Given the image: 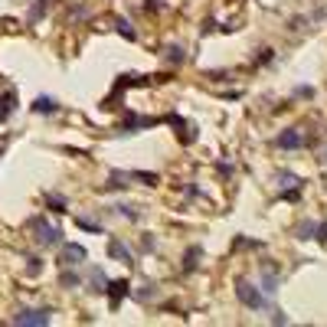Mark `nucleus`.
Listing matches in <instances>:
<instances>
[{
    "label": "nucleus",
    "instance_id": "f257e3e1",
    "mask_svg": "<svg viewBox=\"0 0 327 327\" xmlns=\"http://www.w3.org/2000/svg\"><path fill=\"white\" fill-rule=\"evenodd\" d=\"M26 229H30V233H36V242L43 245V249H52V245H63V229H59V226H49L43 216H33V219H26Z\"/></svg>",
    "mask_w": 327,
    "mask_h": 327
},
{
    "label": "nucleus",
    "instance_id": "f03ea898",
    "mask_svg": "<svg viewBox=\"0 0 327 327\" xmlns=\"http://www.w3.org/2000/svg\"><path fill=\"white\" fill-rule=\"evenodd\" d=\"M236 298H239L249 311H265V307H268V295H265L262 288L249 285L245 278H236Z\"/></svg>",
    "mask_w": 327,
    "mask_h": 327
},
{
    "label": "nucleus",
    "instance_id": "7ed1b4c3",
    "mask_svg": "<svg viewBox=\"0 0 327 327\" xmlns=\"http://www.w3.org/2000/svg\"><path fill=\"white\" fill-rule=\"evenodd\" d=\"M13 324H26V327H46L52 324V311L49 307H23L13 314Z\"/></svg>",
    "mask_w": 327,
    "mask_h": 327
},
{
    "label": "nucleus",
    "instance_id": "20e7f679",
    "mask_svg": "<svg viewBox=\"0 0 327 327\" xmlns=\"http://www.w3.org/2000/svg\"><path fill=\"white\" fill-rule=\"evenodd\" d=\"M82 262H85V249L79 242H66L63 252H59V265H63V268H75V265H82Z\"/></svg>",
    "mask_w": 327,
    "mask_h": 327
},
{
    "label": "nucleus",
    "instance_id": "39448f33",
    "mask_svg": "<svg viewBox=\"0 0 327 327\" xmlns=\"http://www.w3.org/2000/svg\"><path fill=\"white\" fill-rule=\"evenodd\" d=\"M275 144L281 147V151H298V147H304V138H301L298 128H288V131H281V134L275 138Z\"/></svg>",
    "mask_w": 327,
    "mask_h": 327
},
{
    "label": "nucleus",
    "instance_id": "423d86ee",
    "mask_svg": "<svg viewBox=\"0 0 327 327\" xmlns=\"http://www.w3.org/2000/svg\"><path fill=\"white\" fill-rule=\"evenodd\" d=\"M265 295H275L278 291V268L272 262H262V285H259Z\"/></svg>",
    "mask_w": 327,
    "mask_h": 327
},
{
    "label": "nucleus",
    "instance_id": "0eeeda50",
    "mask_svg": "<svg viewBox=\"0 0 327 327\" xmlns=\"http://www.w3.org/2000/svg\"><path fill=\"white\" fill-rule=\"evenodd\" d=\"M105 295L111 298V311H118L121 298L131 295V288H128V281H108V285H105Z\"/></svg>",
    "mask_w": 327,
    "mask_h": 327
},
{
    "label": "nucleus",
    "instance_id": "6e6552de",
    "mask_svg": "<svg viewBox=\"0 0 327 327\" xmlns=\"http://www.w3.org/2000/svg\"><path fill=\"white\" fill-rule=\"evenodd\" d=\"M30 108L36 111V114H56V111H59V102H56V99H49V95H40V99L33 102Z\"/></svg>",
    "mask_w": 327,
    "mask_h": 327
},
{
    "label": "nucleus",
    "instance_id": "1a4fd4ad",
    "mask_svg": "<svg viewBox=\"0 0 327 327\" xmlns=\"http://www.w3.org/2000/svg\"><path fill=\"white\" fill-rule=\"evenodd\" d=\"M108 255H111V259H118V262H125V265L134 262V255H131L125 245H121V239H111V242H108Z\"/></svg>",
    "mask_w": 327,
    "mask_h": 327
},
{
    "label": "nucleus",
    "instance_id": "9d476101",
    "mask_svg": "<svg viewBox=\"0 0 327 327\" xmlns=\"http://www.w3.org/2000/svg\"><path fill=\"white\" fill-rule=\"evenodd\" d=\"M13 111H16V92H7L4 99H0V121H7Z\"/></svg>",
    "mask_w": 327,
    "mask_h": 327
},
{
    "label": "nucleus",
    "instance_id": "9b49d317",
    "mask_svg": "<svg viewBox=\"0 0 327 327\" xmlns=\"http://www.w3.org/2000/svg\"><path fill=\"white\" fill-rule=\"evenodd\" d=\"M105 285H108V275H105V268H92V295H105Z\"/></svg>",
    "mask_w": 327,
    "mask_h": 327
},
{
    "label": "nucleus",
    "instance_id": "f8f14e48",
    "mask_svg": "<svg viewBox=\"0 0 327 327\" xmlns=\"http://www.w3.org/2000/svg\"><path fill=\"white\" fill-rule=\"evenodd\" d=\"M314 229H317L314 219H301V223L295 226V236L298 239H314Z\"/></svg>",
    "mask_w": 327,
    "mask_h": 327
},
{
    "label": "nucleus",
    "instance_id": "ddd939ff",
    "mask_svg": "<svg viewBox=\"0 0 327 327\" xmlns=\"http://www.w3.org/2000/svg\"><path fill=\"white\" fill-rule=\"evenodd\" d=\"M200 255H203V249H200V245H193V249L187 252V259H183V272H193V268H197V265H200Z\"/></svg>",
    "mask_w": 327,
    "mask_h": 327
},
{
    "label": "nucleus",
    "instance_id": "4468645a",
    "mask_svg": "<svg viewBox=\"0 0 327 327\" xmlns=\"http://www.w3.org/2000/svg\"><path fill=\"white\" fill-rule=\"evenodd\" d=\"M183 59H187V52H183L180 46H170V49H167V63H170V66H180Z\"/></svg>",
    "mask_w": 327,
    "mask_h": 327
},
{
    "label": "nucleus",
    "instance_id": "2eb2a0df",
    "mask_svg": "<svg viewBox=\"0 0 327 327\" xmlns=\"http://www.w3.org/2000/svg\"><path fill=\"white\" fill-rule=\"evenodd\" d=\"M114 209H118V213L125 216V219H131V223H138V219H141V213H138L134 206H128V203H121V206H114Z\"/></svg>",
    "mask_w": 327,
    "mask_h": 327
},
{
    "label": "nucleus",
    "instance_id": "dca6fc26",
    "mask_svg": "<svg viewBox=\"0 0 327 327\" xmlns=\"http://www.w3.org/2000/svg\"><path fill=\"white\" fill-rule=\"evenodd\" d=\"M79 281H82V278H79V272H63V275H59V285H66V288H75Z\"/></svg>",
    "mask_w": 327,
    "mask_h": 327
},
{
    "label": "nucleus",
    "instance_id": "f3484780",
    "mask_svg": "<svg viewBox=\"0 0 327 327\" xmlns=\"http://www.w3.org/2000/svg\"><path fill=\"white\" fill-rule=\"evenodd\" d=\"M46 203H49V209H52V213H66V200H63V197H52V193H49Z\"/></svg>",
    "mask_w": 327,
    "mask_h": 327
},
{
    "label": "nucleus",
    "instance_id": "a211bd4d",
    "mask_svg": "<svg viewBox=\"0 0 327 327\" xmlns=\"http://www.w3.org/2000/svg\"><path fill=\"white\" fill-rule=\"evenodd\" d=\"M118 33H121V36H125V40H138V33H134V26H131L128 20H118Z\"/></svg>",
    "mask_w": 327,
    "mask_h": 327
},
{
    "label": "nucleus",
    "instance_id": "6ab92c4d",
    "mask_svg": "<svg viewBox=\"0 0 327 327\" xmlns=\"http://www.w3.org/2000/svg\"><path fill=\"white\" fill-rule=\"evenodd\" d=\"M154 298V285H144L141 291H134V301H151Z\"/></svg>",
    "mask_w": 327,
    "mask_h": 327
},
{
    "label": "nucleus",
    "instance_id": "aec40b11",
    "mask_svg": "<svg viewBox=\"0 0 327 327\" xmlns=\"http://www.w3.org/2000/svg\"><path fill=\"white\" fill-rule=\"evenodd\" d=\"M26 262H30V265H26V275H30V278H36L40 272H43V262H40V259H26Z\"/></svg>",
    "mask_w": 327,
    "mask_h": 327
},
{
    "label": "nucleus",
    "instance_id": "412c9836",
    "mask_svg": "<svg viewBox=\"0 0 327 327\" xmlns=\"http://www.w3.org/2000/svg\"><path fill=\"white\" fill-rule=\"evenodd\" d=\"M314 239H317V242H327V223H321V226L314 229Z\"/></svg>",
    "mask_w": 327,
    "mask_h": 327
},
{
    "label": "nucleus",
    "instance_id": "4be33fe9",
    "mask_svg": "<svg viewBox=\"0 0 327 327\" xmlns=\"http://www.w3.org/2000/svg\"><path fill=\"white\" fill-rule=\"evenodd\" d=\"M295 95H298V99H311V95H314V88H311V85H301Z\"/></svg>",
    "mask_w": 327,
    "mask_h": 327
},
{
    "label": "nucleus",
    "instance_id": "5701e85b",
    "mask_svg": "<svg viewBox=\"0 0 327 327\" xmlns=\"http://www.w3.org/2000/svg\"><path fill=\"white\" fill-rule=\"evenodd\" d=\"M79 226L88 229V233H99V223H92V219H79Z\"/></svg>",
    "mask_w": 327,
    "mask_h": 327
}]
</instances>
